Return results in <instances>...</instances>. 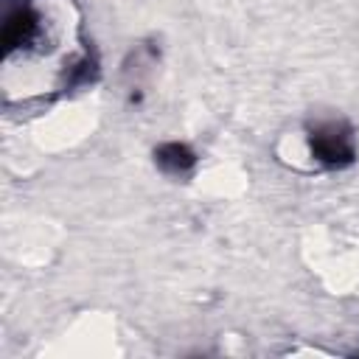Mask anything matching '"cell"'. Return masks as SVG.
<instances>
[{"instance_id": "1", "label": "cell", "mask_w": 359, "mask_h": 359, "mask_svg": "<svg viewBox=\"0 0 359 359\" xmlns=\"http://www.w3.org/2000/svg\"><path fill=\"white\" fill-rule=\"evenodd\" d=\"M311 154L325 165H345L353 160V143L345 129L323 126L311 135Z\"/></svg>"}, {"instance_id": "2", "label": "cell", "mask_w": 359, "mask_h": 359, "mask_svg": "<svg viewBox=\"0 0 359 359\" xmlns=\"http://www.w3.org/2000/svg\"><path fill=\"white\" fill-rule=\"evenodd\" d=\"M36 34V14L31 8H17L8 20H6V28H3V39H6V48H17V45H25L31 36Z\"/></svg>"}, {"instance_id": "3", "label": "cell", "mask_w": 359, "mask_h": 359, "mask_svg": "<svg viewBox=\"0 0 359 359\" xmlns=\"http://www.w3.org/2000/svg\"><path fill=\"white\" fill-rule=\"evenodd\" d=\"M154 160L163 171H171V174H182L188 171L194 163H196V154L185 146V143H163L157 151H154Z\"/></svg>"}]
</instances>
